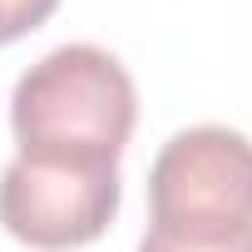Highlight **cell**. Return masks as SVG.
Masks as SVG:
<instances>
[{
	"instance_id": "obj_1",
	"label": "cell",
	"mask_w": 252,
	"mask_h": 252,
	"mask_svg": "<svg viewBox=\"0 0 252 252\" xmlns=\"http://www.w3.org/2000/svg\"><path fill=\"white\" fill-rule=\"evenodd\" d=\"M139 119V89L109 50L60 45L35 60L10 94L20 158L119 163Z\"/></svg>"
},
{
	"instance_id": "obj_2",
	"label": "cell",
	"mask_w": 252,
	"mask_h": 252,
	"mask_svg": "<svg viewBox=\"0 0 252 252\" xmlns=\"http://www.w3.org/2000/svg\"><path fill=\"white\" fill-rule=\"evenodd\" d=\"M149 213L173 242L252 232V139L222 124L173 134L149 168Z\"/></svg>"
},
{
	"instance_id": "obj_3",
	"label": "cell",
	"mask_w": 252,
	"mask_h": 252,
	"mask_svg": "<svg viewBox=\"0 0 252 252\" xmlns=\"http://www.w3.org/2000/svg\"><path fill=\"white\" fill-rule=\"evenodd\" d=\"M124 198L119 163L15 158L0 173V227L40 252H69L114 222Z\"/></svg>"
},
{
	"instance_id": "obj_4",
	"label": "cell",
	"mask_w": 252,
	"mask_h": 252,
	"mask_svg": "<svg viewBox=\"0 0 252 252\" xmlns=\"http://www.w3.org/2000/svg\"><path fill=\"white\" fill-rule=\"evenodd\" d=\"M55 5H60V0H0V45L40 30L55 15Z\"/></svg>"
},
{
	"instance_id": "obj_5",
	"label": "cell",
	"mask_w": 252,
	"mask_h": 252,
	"mask_svg": "<svg viewBox=\"0 0 252 252\" xmlns=\"http://www.w3.org/2000/svg\"><path fill=\"white\" fill-rule=\"evenodd\" d=\"M139 252H252V232H237V237H222V242H173V237L149 227Z\"/></svg>"
}]
</instances>
